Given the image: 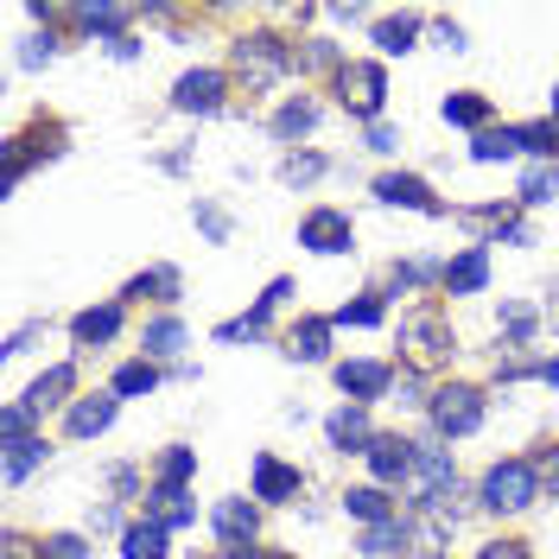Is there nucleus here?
Listing matches in <instances>:
<instances>
[{"label":"nucleus","instance_id":"obj_1","mask_svg":"<svg viewBox=\"0 0 559 559\" xmlns=\"http://www.w3.org/2000/svg\"><path fill=\"white\" fill-rule=\"evenodd\" d=\"M401 349H407V362L414 369H439L445 356H452V324L439 306H419V312L401 318Z\"/></svg>","mask_w":559,"mask_h":559},{"label":"nucleus","instance_id":"obj_2","mask_svg":"<svg viewBox=\"0 0 559 559\" xmlns=\"http://www.w3.org/2000/svg\"><path fill=\"white\" fill-rule=\"evenodd\" d=\"M534 496H540V471L527 457H509V464H489L484 471V509H496V515H515Z\"/></svg>","mask_w":559,"mask_h":559},{"label":"nucleus","instance_id":"obj_3","mask_svg":"<svg viewBox=\"0 0 559 559\" xmlns=\"http://www.w3.org/2000/svg\"><path fill=\"white\" fill-rule=\"evenodd\" d=\"M432 426H439L445 439L477 432V426H484V394H477V388H464V382L439 388V394H432Z\"/></svg>","mask_w":559,"mask_h":559},{"label":"nucleus","instance_id":"obj_4","mask_svg":"<svg viewBox=\"0 0 559 559\" xmlns=\"http://www.w3.org/2000/svg\"><path fill=\"white\" fill-rule=\"evenodd\" d=\"M286 64H293V51H286L280 38H267V33H254V38H242V45H236V70L248 76V90H267V83H280V76H286Z\"/></svg>","mask_w":559,"mask_h":559},{"label":"nucleus","instance_id":"obj_5","mask_svg":"<svg viewBox=\"0 0 559 559\" xmlns=\"http://www.w3.org/2000/svg\"><path fill=\"white\" fill-rule=\"evenodd\" d=\"M337 90H344L349 115H382L388 76H382V64H344V70H337Z\"/></svg>","mask_w":559,"mask_h":559},{"label":"nucleus","instance_id":"obj_6","mask_svg":"<svg viewBox=\"0 0 559 559\" xmlns=\"http://www.w3.org/2000/svg\"><path fill=\"white\" fill-rule=\"evenodd\" d=\"M349 242H356V229H349L344 210H312L299 223V248H312V254H344Z\"/></svg>","mask_w":559,"mask_h":559},{"label":"nucleus","instance_id":"obj_7","mask_svg":"<svg viewBox=\"0 0 559 559\" xmlns=\"http://www.w3.org/2000/svg\"><path fill=\"white\" fill-rule=\"evenodd\" d=\"M223 90H229L223 70H185L178 90H173V108H185V115H210V108H223Z\"/></svg>","mask_w":559,"mask_h":559},{"label":"nucleus","instance_id":"obj_8","mask_svg":"<svg viewBox=\"0 0 559 559\" xmlns=\"http://www.w3.org/2000/svg\"><path fill=\"white\" fill-rule=\"evenodd\" d=\"M419 464V445H407V439H394V432H382L376 445H369V471L382 477V484H407Z\"/></svg>","mask_w":559,"mask_h":559},{"label":"nucleus","instance_id":"obj_9","mask_svg":"<svg viewBox=\"0 0 559 559\" xmlns=\"http://www.w3.org/2000/svg\"><path fill=\"white\" fill-rule=\"evenodd\" d=\"M376 198L382 204H407V210H426V216H439V198H432V185L414 173H382L376 178Z\"/></svg>","mask_w":559,"mask_h":559},{"label":"nucleus","instance_id":"obj_10","mask_svg":"<svg viewBox=\"0 0 559 559\" xmlns=\"http://www.w3.org/2000/svg\"><path fill=\"white\" fill-rule=\"evenodd\" d=\"M210 527H216L229 547H248V540H254V527H261V509H254V502H242V496H229V502H216Z\"/></svg>","mask_w":559,"mask_h":559},{"label":"nucleus","instance_id":"obj_11","mask_svg":"<svg viewBox=\"0 0 559 559\" xmlns=\"http://www.w3.org/2000/svg\"><path fill=\"white\" fill-rule=\"evenodd\" d=\"M439 280H445V293H457V299H464V293H484L489 254H484V248H464L457 261H445V267H439Z\"/></svg>","mask_w":559,"mask_h":559},{"label":"nucleus","instance_id":"obj_12","mask_svg":"<svg viewBox=\"0 0 559 559\" xmlns=\"http://www.w3.org/2000/svg\"><path fill=\"white\" fill-rule=\"evenodd\" d=\"M198 471V452H185V445H173V452L159 457V477H153V502H185V477Z\"/></svg>","mask_w":559,"mask_h":559},{"label":"nucleus","instance_id":"obj_13","mask_svg":"<svg viewBox=\"0 0 559 559\" xmlns=\"http://www.w3.org/2000/svg\"><path fill=\"white\" fill-rule=\"evenodd\" d=\"M299 496V471H286L280 457H254V502H286Z\"/></svg>","mask_w":559,"mask_h":559},{"label":"nucleus","instance_id":"obj_14","mask_svg":"<svg viewBox=\"0 0 559 559\" xmlns=\"http://www.w3.org/2000/svg\"><path fill=\"white\" fill-rule=\"evenodd\" d=\"M324 432H331V445H337V452H369V445H376V432H369L362 407H337Z\"/></svg>","mask_w":559,"mask_h":559},{"label":"nucleus","instance_id":"obj_15","mask_svg":"<svg viewBox=\"0 0 559 559\" xmlns=\"http://www.w3.org/2000/svg\"><path fill=\"white\" fill-rule=\"evenodd\" d=\"M115 426V401L108 394H83L76 407H70V439H96Z\"/></svg>","mask_w":559,"mask_h":559},{"label":"nucleus","instance_id":"obj_16","mask_svg":"<svg viewBox=\"0 0 559 559\" xmlns=\"http://www.w3.org/2000/svg\"><path fill=\"white\" fill-rule=\"evenodd\" d=\"M388 382H394V376H388L382 362H344V369H337V388H344L349 401H376Z\"/></svg>","mask_w":559,"mask_h":559},{"label":"nucleus","instance_id":"obj_17","mask_svg":"<svg viewBox=\"0 0 559 559\" xmlns=\"http://www.w3.org/2000/svg\"><path fill=\"white\" fill-rule=\"evenodd\" d=\"M324 344H331V324H324V318H299V324L286 331V356H299V362H318Z\"/></svg>","mask_w":559,"mask_h":559},{"label":"nucleus","instance_id":"obj_18","mask_svg":"<svg viewBox=\"0 0 559 559\" xmlns=\"http://www.w3.org/2000/svg\"><path fill=\"white\" fill-rule=\"evenodd\" d=\"M121 331V306H96V312H76V324H70V337L76 344H108Z\"/></svg>","mask_w":559,"mask_h":559},{"label":"nucleus","instance_id":"obj_19","mask_svg":"<svg viewBox=\"0 0 559 559\" xmlns=\"http://www.w3.org/2000/svg\"><path fill=\"white\" fill-rule=\"evenodd\" d=\"M121 554L128 559H166V522H140L121 534Z\"/></svg>","mask_w":559,"mask_h":559},{"label":"nucleus","instance_id":"obj_20","mask_svg":"<svg viewBox=\"0 0 559 559\" xmlns=\"http://www.w3.org/2000/svg\"><path fill=\"white\" fill-rule=\"evenodd\" d=\"M70 382H76V369H51V376H38V382L26 388V407H33V414H45V407H58V401L70 394Z\"/></svg>","mask_w":559,"mask_h":559},{"label":"nucleus","instance_id":"obj_21","mask_svg":"<svg viewBox=\"0 0 559 559\" xmlns=\"http://www.w3.org/2000/svg\"><path fill=\"white\" fill-rule=\"evenodd\" d=\"M509 153H522V128H484L471 140V159H509Z\"/></svg>","mask_w":559,"mask_h":559},{"label":"nucleus","instance_id":"obj_22","mask_svg":"<svg viewBox=\"0 0 559 559\" xmlns=\"http://www.w3.org/2000/svg\"><path fill=\"white\" fill-rule=\"evenodd\" d=\"M312 121H318V103L293 96V103L274 115V134H280V140H299V134H312Z\"/></svg>","mask_w":559,"mask_h":559},{"label":"nucleus","instance_id":"obj_23","mask_svg":"<svg viewBox=\"0 0 559 559\" xmlns=\"http://www.w3.org/2000/svg\"><path fill=\"white\" fill-rule=\"evenodd\" d=\"M414 38H419V20H414V13H401V20H382V26H376V45H382L388 58L414 51Z\"/></svg>","mask_w":559,"mask_h":559},{"label":"nucleus","instance_id":"obj_24","mask_svg":"<svg viewBox=\"0 0 559 559\" xmlns=\"http://www.w3.org/2000/svg\"><path fill=\"white\" fill-rule=\"evenodd\" d=\"M38 457H45V439H13L7 445V484H26L38 471Z\"/></svg>","mask_w":559,"mask_h":559},{"label":"nucleus","instance_id":"obj_25","mask_svg":"<svg viewBox=\"0 0 559 559\" xmlns=\"http://www.w3.org/2000/svg\"><path fill=\"white\" fill-rule=\"evenodd\" d=\"M344 509L356 515V522H369V527H376V522H394V509H388V496H382V489H349V496H344Z\"/></svg>","mask_w":559,"mask_h":559},{"label":"nucleus","instance_id":"obj_26","mask_svg":"<svg viewBox=\"0 0 559 559\" xmlns=\"http://www.w3.org/2000/svg\"><path fill=\"white\" fill-rule=\"evenodd\" d=\"M394 547H407V522H401V515H394V522H376L369 534H362V554L369 559H388Z\"/></svg>","mask_w":559,"mask_h":559},{"label":"nucleus","instance_id":"obj_27","mask_svg":"<svg viewBox=\"0 0 559 559\" xmlns=\"http://www.w3.org/2000/svg\"><path fill=\"white\" fill-rule=\"evenodd\" d=\"M547 198H559V159L554 166H527L522 178V204H547Z\"/></svg>","mask_w":559,"mask_h":559},{"label":"nucleus","instance_id":"obj_28","mask_svg":"<svg viewBox=\"0 0 559 559\" xmlns=\"http://www.w3.org/2000/svg\"><path fill=\"white\" fill-rule=\"evenodd\" d=\"M445 121H452V128H484L489 103L484 96H445Z\"/></svg>","mask_w":559,"mask_h":559},{"label":"nucleus","instance_id":"obj_29","mask_svg":"<svg viewBox=\"0 0 559 559\" xmlns=\"http://www.w3.org/2000/svg\"><path fill=\"white\" fill-rule=\"evenodd\" d=\"M178 344H185V324H178V318H153V324H146V349H153V356H173Z\"/></svg>","mask_w":559,"mask_h":559},{"label":"nucleus","instance_id":"obj_30","mask_svg":"<svg viewBox=\"0 0 559 559\" xmlns=\"http://www.w3.org/2000/svg\"><path fill=\"white\" fill-rule=\"evenodd\" d=\"M159 388V369L153 362H128L121 376H115V394H153Z\"/></svg>","mask_w":559,"mask_h":559},{"label":"nucleus","instance_id":"obj_31","mask_svg":"<svg viewBox=\"0 0 559 559\" xmlns=\"http://www.w3.org/2000/svg\"><path fill=\"white\" fill-rule=\"evenodd\" d=\"M146 293H159V299H173V293H178V274H173V267H153V274H140L134 286H128V299H146Z\"/></svg>","mask_w":559,"mask_h":559},{"label":"nucleus","instance_id":"obj_32","mask_svg":"<svg viewBox=\"0 0 559 559\" xmlns=\"http://www.w3.org/2000/svg\"><path fill=\"white\" fill-rule=\"evenodd\" d=\"M318 173H324V159H318V153H293V159L280 166V178H286V185H312Z\"/></svg>","mask_w":559,"mask_h":559},{"label":"nucleus","instance_id":"obj_33","mask_svg":"<svg viewBox=\"0 0 559 559\" xmlns=\"http://www.w3.org/2000/svg\"><path fill=\"white\" fill-rule=\"evenodd\" d=\"M337 324H382V299H376V293H362L356 306H344V312H337Z\"/></svg>","mask_w":559,"mask_h":559},{"label":"nucleus","instance_id":"obj_34","mask_svg":"<svg viewBox=\"0 0 559 559\" xmlns=\"http://www.w3.org/2000/svg\"><path fill=\"white\" fill-rule=\"evenodd\" d=\"M83 554H90L83 534H51V540H45V559H83Z\"/></svg>","mask_w":559,"mask_h":559},{"label":"nucleus","instance_id":"obj_35","mask_svg":"<svg viewBox=\"0 0 559 559\" xmlns=\"http://www.w3.org/2000/svg\"><path fill=\"white\" fill-rule=\"evenodd\" d=\"M502 331H509L515 344H527V337H534V312H527V306H502Z\"/></svg>","mask_w":559,"mask_h":559},{"label":"nucleus","instance_id":"obj_36","mask_svg":"<svg viewBox=\"0 0 559 559\" xmlns=\"http://www.w3.org/2000/svg\"><path fill=\"white\" fill-rule=\"evenodd\" d=\"M0 426H7V445H13V439H33V407H26V401H20V407H7Z\"/></svg>","mask_w":559,"mask_h":559},{"label":"nucleus","instance_id":"obj_37","mask_svg":"<svg viewBox=\"0 0 559 559\" xmlns=\"http://www.w3.org/2000/svg\"><path fill=\"white\" fill-rule=\"evenodd\" d=\"M198 229H204L210 242H223V236H229V216H223V210H210V204H198Z\"/></svg>","mask_w":559,"mask_h":559},{"label":"nucleus","instance_id":"obj_38","mask_svg":"<svg viewBox=\"0 0 559 559\" xmlns=\"http://www.w3.org/2000/svg\"><path fill=\"white\" fill-rule=\"evenodd\" d=\"M477 559H527V547H515V540H496V547H484Z\"/></svg>","mask_w":559,"mask_h":559},{"label":"nucleus","instance_id":"obj_39","mask_svg":"<svg viewBox=\"0 0 559 559\" xmlns=\"http://www.w3.org/2000/svg\"><path fill=\"white\" fill-rule=\"evenodd\" d=\"M540 376H547V382L559 388V356H554V362H540Z\"/></svg>","mask_w":559,"mask_h":559},{"label":"nucleus","instance_id":"obj_40","mask_svg":"<svg viewBox=\"0 0 559 559\" xmlns=\"http://www.w3.org/2000/svg\"><path fill=\"white\" fill-rule=\"evenodd\" d=\"M229 559H267V554H254V547H236V554H229Z\"/></svg>","mask_w":559,"mask_h":559},{"label":"nucleus","instance_id":"obj_41","mask_svg":"<svg viewBox=\"0 0 559 559\" xmlns=\"http://www.w3.org/2000/svg\"><path fill=\"white\" fill-rule=\"evenodd\" d=\"M554 128H559V83H554Z\"/></svg>","mask_w":559,"mask_h":559},{"label":"nucleus","instance_id":"obj_42","mask_svg":"<svg viewBox=\"0 0 559 559\" xmlns=\"http://www.w3.org/2000/svg\"><path fill=\"white\" fill-rule=\"evenodd\" d=\"M426 559H445V554H426Z\"/></svg>","mask_w":559,"mask_h":559}]
</instances>
